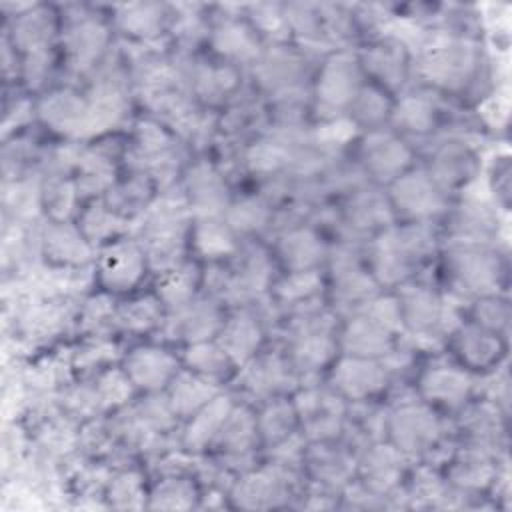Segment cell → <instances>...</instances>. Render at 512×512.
Returning a JSON list of instances; mask_svg holds the SVG:
<instances>
[{"mask_svg": "<svg viewBox=\"0 0 512 512\" xmlns=\"http://www.w3.org/2000/svg\"><path fill=\"white\" fill-rule=\"evenodd\" d=\"M432 248L434 234L422 222L384 230L374 242L372 252L376 280L386 284L406 280L410 272L432 252Z\"/></svg>", "mask_w": 512, "mask_h": 512, "instance_id": "cell-1", "label": "cell"}, {"mask_svg": "<svg viewBox=\"0 0 512 512\" xmlns=\"http://www.w3.org/2000/svg\"><path fill=\"white\" fill-rule=\"evenodd\" d=\"M480 56L476 44L466 36L440 34L424 46L422 70L430 82L458 90L476 78Z\"/></svg>", "mask_w": 512, "mask_h": 512, "instance_id": "cell-2", "label": "cell"}, {"mask_svg": "<svg viewBox=\"0 0 512 512\" xmlns=\"http://www.w3.org/2000/svg\"><path fill=\"white\" fill-rule=\"evenodd\" d=\"M448 268L462 290L478 296L496 294L506 276L500 254L488 244L454 242Z\"/></svg>", "mask_w": 512, "mask_h": 512, "instance_id": "cell-3", "label": "cell"}, {"mask_svg": "<svg viewBox=\"0 0 512 512\" xmlns=\"http://www.w3.org/2000/svg\"><path fill=\"white\" fill-rule=\"evenodd\" d=\"M386 428L392 444L404 454H422L432 450L440 440V420L422 402H400L388 416Z\"/></svg>", "mask_w": 512, "mask_h": 512, "instance_id": "cell-4", "label": "cell"}, {"mask_svg": "<svg viewBox=\"0 0 512 512\" xmlns=\"http://www.w3.org/2000/svg\"><path fill=\"white\" fill-rule=\"evenodd\" d=\"M304 434L312 442H330L344 430L346 406L340 394L324 388H304L294 400Z\"/></svg>", "mask_w": 512, "mask_h": 512, "instance_id": "cell-5", "label": "cell"}, {"mask_svg": "<svg viewBox=\"0 0 512 512\" xmlns=\"http://www.w3.org/2000/svg\"><path fill=\"white\" fill-rule=\"evenodd\" d=\"M360 78V62L352 54L338 52L330 56L318 78V108H322V112H328L332 118L334 114H338V110L346 106L350 108L352 100L362 88Z\"/></svg>", "mask_w": 512, "mask_h": 512, "instance_id": "cell-6", "label": "cell"}, {"mask_svg": "<svg viewBox=\"0 0 512 512\" xmlns=\"http://www.w3.org/2000/svg\"><path fill=\"white\" fill-rule=\"evenodd\" d=\"M402 326L418 338H436L446 330L450 306L428 286H404L398 294Z\"/></svg>", "mask_w": 512, "mask_h": 512, "instance_id": "cell-7", "label": "cell"}, {"mask_svg": "<svg viewBox=\"0 0 512 512\" xmlns=\"http://www.w3.org/2000/svg\"><path fill=\"white\" fill-rule=\"evenodd\" d=\"M294 470L270 464L256 472L244 474L232 486V500L242 508H272L286 502Z\"/></svg>", "mask_w": 512, "mask_h": 512, "instance_id": "cell-8", "label": "cell"}, {"mask_svg": "<svg viewBox=\"0 0 512 512\" xmlns=\"http://www.w3.org/2000/svg\"><path fill=\"white\" fill-rule=\"evenodd\" d=\"M392 204L408 218H428L444 210V190L436 180L424 172H404L392 180Z\"/></svg>", "mask_w": 512, "mask_h": 512, "instance_id": "cell-9", "label": "cell"}, {"mask_svg": "<svg viewBox=\"0 0 512 512\" xmlns=\"http://www.w3.org/2000/svg\"><path fill=\"white\" fill-rule=\"evenodd\" d=\"M38 112L46 124L70 136H86L100 132L96 112L90 100L80 98L72 90L52 92L42 100Z\"/></svg>", "mask_w": 512, "mask_h": 512, "instance_id": "cell-10", "label": "cell"}, {"mask_svg": "<svg viewBox=\"0 0 512 512\" xmlns=\"http://www.w3.org/2000/svg\"><path fill=\"white\" fill-rule=\"evenodd\" d=\"M388 380V370L376 358L344 356L332 372L334 390L350 400L362 402L378 394Z\"/></svg>", "mask_w": 512, "mask_h": 512, "instance_id": "cell-11", "label": "cell"}, {"mask_svg": "<svg viewBox=\"0 0 512 512\" xmlns=\"http://www.w3.org/2000/svg\"><path fill=\"white\" fill-rule=\"evenodd\" d=\"M220 326V310L214 300L192 298L190 302L172 308L170 316L164 322V334L172 340H184L188 344H194L218 334Z\"/></svg>", "mask_w": 512, "mask_h": 512, "instance_id": "cell-12", "label": "cell"}, {"mask_svg": "<svg viewBox=\"0 0 512 512\" xmlns=\"http://www.w3.org/2000/svg\"><path fill=\"white\" fill-rule=\"evenodd\" d=\"M146 256L140 242L116 240L98 258V276L108 290H128L144 274Z\"/></svg>", "mask_w": 512, "mask_h": 512, "instance_id": "cell-13", "label": "cell"}, {"mask_svg": "<svg viewBox=\"0 0 512 512\" xmlns=\"http://www.w3.org/2000/svg\"><path fill=\"white\" fill-rule=\"evenodd\" d=\"M124 372L130 382L146 392H156L178 374L176 358L158 346L134 348L124 360Z\"/></svg>", "mask_w": 512, "mask_h": 512, "instance_id": "cell-14", "label": "cell"}, {"mask_svg": "<svg viewBox=\"0 0 512 512\" xmlns=\"http://www.w3.org/2000/svg\"><path fill=\"white\" fill-rule=\"evenodd\" d=\"M360 156L366 164V172L378 180H396L410 162L408 146L388 132L368 134L362 142Z\"/></svg>", "mask_w": 512, "mask_h": 512, "instance_id": "cell-15", "label": "cell"}, {"mask_svg": "<svg viewBox=\"0 0 512 512\" xmlns=\"http://www.w3.org/2000/svg\"><path fill=\"white\" fill-rule=\"evenodd\" d=\"M244 388L254 396H274L296 384V368L290 358L280 354H264L246 362L242 372Z\"/></svg>", "mask_w": 512, "mask_h": 512, "instance_id": "cell-16", "label": "cell"}, {"mask_svg": "<svg viewBox=\"0 0 512 512\" xmlns=\"http://www.w3.org/2000/svg\"><path fill=\"white\" fill-rule=\"evenodd\" d=\"M394 330L386 324L370 316L368 312L360 310L346 326L342 334V348L348 356H362V358H380L388 356L394 348L392 340Z\"/></svg>", "mask_w": 512, "mask_h": 512, "instance_id": "cell-17", "label": "cell"}, {"mask_svg": "<svg viewBox=\"0 0 512 512\" xmlns=\"http://www.w3.org/2000/svg\"><path fill=\"white\" fill-rule=\"evenodd\" d=\"M404 452H400L394 444L372 442L366 446V452L360 460V474L364 478V486L388 496L402 478L404 470Z\"/></svg>", "mask_w": 512, "mask_h": 512, "instance_id": "cell-18", "label": "cell"}, {"mask_svg": "<svg viewBox=\"0 0 512 512\" xmlns=\"http://www.w3.org/2000/svg\"><path fill=\"white\" fill-rule=\"evenodd\" d=\"M454 348L460 360L474 370H494L504 356L502 336L478 324L460 326L454 334Z\"/></svg>", "mask_w": 512, "mask_h": 512, "instance_id": "cell-19", "label": "cell"}, {"mask_svg": "<svg viewBox=\"0 0 512 512\" xmlns=\"http://www.w3.org/2000/svg\"><path fill=\"white\" fill-rule=\"evenodd\" d=\"M476 156L470 146L460 140H446L436 146L430 160V176L444 188L462 186L474 178Z\"/></svg>", "mask_w": 512, "mask_h": 512, "instance_id": "cell-20", "label": "cell"}, {"mask_svg": "<svg viewBox=\"0 0 512 512\" xmlns=\"http://www.w3.org/2000/svg\"><path fill=\"white\" fill-rule=\"evenodd\" d=\"M186 196L188 208L198 218L218 216L228 208L226 186L222 176L210 164H196L186 176Z\"/></svg>", "mask_w": 512, "mask_h": 512, "instance_id": "cell-21", "label": "cell"}, {"mask_svg": "<svg viewBox=\"0 0 512 512\" xmlns=\"http://www.w3.org/2000/svg\"><path fill=\"white\" fill-rule=\"evenodd\" d=\"M256 76L260 84L274 90L276 96L292 94L298 88V78L304 72V58L288 48H274L260 54L256 60Z\"/></svg>", "mask_w": 512, "mask_h": 512, "instance_id": "cell-22", "label": "cell"}, {"mask_svg": "<svg viewBox=\"0 0 512 512\" xmlns=\"http://www.w3.org/2000/svg\"><path fill=\"white\" fill-rule=\"evenodd\" d=\"M216 342L236 366L246 364L262 344V324L250 312H238L230 320L222 322Z\"/></svg>", "mask_w": 512, "mask_h": 512, "instance_id": "cell-23", "label": "cell"}, {"mask_svg": "<svg viewBox=\"0 0 512 512\" xmlns=\"http://www.w3.org/2000/svg\"><path fill=\"white\" fill-rule=\"evenodd\" d=\"M334 300L344 306H362L374 298V280L358 264V258L346 250L332 258Z\"/></svg>", "mask_w": 512, "mask_h": 512, "instance_id": "cell-24", "label": "cell"}, {"mask_svg": "<svg viewBox=\"0 0 512 512\" xmlns=\"http://www.w3.org/2000/svg\"><path fill=\"white\" fill-rule=\"evenodd\" d=\"M420 388L422 396L430 402L448 408H460L470 398L474 384L464 370L454 366H434L422 376Z\"/></svg>", "mask_w": 512, "mask_h": 512, "instance_id": "cell-25", "label": "cell"}, {"mask_svg": "<svg viewBox=\"0 0 512 512\" xmlns=\"http://www.w3.org/2000/svg\"><path fill=\"white\" fill-rule=\"evenodd\" d=\"M232 408H234L232 398L228 394L218 392L210 402H206L202 408H198L192 414V418L182 434V444L192 452L202 450L208 444H212L214 438L218 436L222 424L226 422L228 414L232 412Z\"/></svg>", "mask_w": 512, "mask_h": 512, "instance_id": "cell-26", "label": "cell"}, {"mask_svg": "<svg viewBox=\"0 0 512 512\" xmlns=\"http://www.w3.org/2000/svg\"><path fill=\"white\" fill-rule=\"evenodd\" d=\"M256 436V416L246 406H234L212 444L218 446L226 460L238 462L250 456Z\"/></svg>", "mask_w": 512, "mask_h": 512, "instance_id": "cell-27", "label": "cell"}, {"mask_svg": "<svg viewBox=\"0 0 512 512\" xmlns=\"http://www.w3.org/2000/svg\"><path fill=\"white\" fill-rule=\"evenodd\" d=\"M108 34L106 28L92 20V18H80L76 20L68 34H66V50L70 66L78 72H84L98 62L100 54L104 52Z\"/></svg>", "mask_w": 512, "mask_h": 512, "instance_id": "cell-28", "label": "cell"}, {"mask_svg": "<svg viewBox=\"0 0 512 512\" xmlns=\"http://www.w3.org/2000/svg\"><path fill=\"white\" fill-rule=\"evenodd\" d=\"M218 394L216 380L192 370L178 372L168 384V404L176 416H192L198 408Z\"/></svg>", "mask_w": 512, "mask_h": 512, "instance_id": "cell-29", "label": "cell"}, {"mask_svg": "<svg viewBox=\"0 0 512 512\" xmlns=\"http://www.w3.org/2000/svg\"><path fill=\"white\" fill-rule=\"evenodd\" d=\"M498 234V216L480 200H468L452 218L454 242L488 244Z\"/></svg>", "mask_w": 512, "mask_h": 512, "instance_id": "cell-30", "label": "cell"}, {"mask_svg": "<svg viewBox=\"0 0 512 512\" xmlns=\"http://www.w3.org/2000/svg\"><path fill=\"white\" fill-rule=\"evenodd\" d=\"M496 478L498 468L494 466V454L470 444L458 452L450 468V480L460 490H480L490 486Z\"/></svg>", "mask_w": 512, "mask_h": 512, "instance_id": "cell-31", "label": "cell"}, {"mask_svg": "<svg viewBox=\"0 0 512 512\" xmlns=\"http://www.w3.org/2000/svg\"><path fill=\"white\" fill-rule=\"evenodd\" d=\"M44 248L46 254L60 264L80 266L90 260V242L80 232V228H74L64 220H54L46 228Z\"/></svg>", "mask_w": 512, "mask_h": 512, "instance_id": "cell-32", "label": "cell"}, {"mask_svg": "<svg viewBox=\"0 0 512 512\" xmlns=\"http://www.w3.org/2000/svg\"><path fill=\"white\" fill-rule=\"evenodd\" d=\"M306 458L314 478L324 488H336V486L348 484L356 468V462L346 448H332V446H326V442H318V446H314Z\"/></svg>", "mask_w": 512, "mask_h": 512, "instance_id": "cell-33", "label": "cell"}, {"mask_svg": "<svg viewBox=\"0 0 512 512\" xmlns=\"http://www.w3.org/2000/svg\"><path fill=\"white\" fill-rule=\"evenodd\" d=\"M406 46L398 40L382 42L372 46L364 56L360 66L374 74L388 88H398L406 80Z\"/></svg>", "mask_w": 512, "mask_h": 512, "instance_id": "cell-34", "label": "cell"}, {"mask_svg": "<svg viewBox=\"0 0 512 512\" xmlns=\"http://www.w3.org/2000/svg\"><path fill=\"white\" fill-rule=\"evenodd\" d=\"M284 264L292 272L314 270V266L324 258V246L320 238L310 228H290L282 234L278 244Z\"/></svg>", "mask_w": 512, "mask_h": 512, "instance_id": "cell-35", "label": "cell"}, {"mask_svg": "<svg viewBox=\"0 0 512 512\" xmlns=\"http://www.w3.org/2000/svg\"><path fill=\"white\" fill-rule=\"evenodd\" d=\"M212 46L218 54L238 62H256L260 56L256 32L236 20H224L214 28Z\"/></svg>", "mask_w": 512, "mask_h": 512, "instance_id": "cell-36", "label": "cell"}, {"mask_svg": "<svg viewBox=\"0 0 512 512\" xmlns=\"http://www.w3.org/2000/svg\"><path fill=\"white\" fill-rule=\"evenodd\" d=\"M290 340H292L290 362L296 368V372L298 370L310 372L324 366L334 356V350H336V342L326 330L298 332V334H292Z\"/></svg>", "mask_w": 512, "mask_h": 512, "instance_id": "cell-37", "label": "cell"}, {"mask_svg": "<svg viewBox=\"0 0 512 512\" xmlns=\"http://www.w3.org/2000/svg\"><path fill=\"white\" fill-rule=\"evenodd\" d=\"M184 78H190V92L206 102H220L226 94L236 88L238 74L230 66H190L184 72Z\"/></svg>", "mask_w": 512, "mask_h": 512, "instance_id": "cell-38", "label": "cell"}, {"mask_svg": "<svg viewBox=\"0 0 512 512\" xmlns=\"http://www.w3.org/2000/svg\"><path fill=\"white\" fill-rule=\"evenodd\" d=\"M196 250L206 258H222L236 250L234 230L218 216H200L192 230Z\"/></svg>", "mask_w": 512, "mask_h": 512, "instance_id": "cell-39", "label": "cell"}, {"mask_svg": "<svg viewBox=\"0 0 512 512\" xmlns=\"http://www.w3.org/2000/svg\"><path fill=\"white\" fill-rule=\"evenodd\" d=\"M152 188L154 180L146 174L136 172L128 182L106 192V206L122 218H126L128 214L144 212L150 206Z\"/></svg>", "mask_w": 512, "mask_h": 512, "instance_id": "cell-40", "label": "cell"}, {"mask_svg": "<svg viewBox=\"0 0 512 512\" xmlns=\"http://www.w3.org/2000/svg\"><path fill=\"white\" fill-rule=\"evenodd\" d=\"M198 278V268L194 264H178L166 272H160L156 284L160 302L170 306V310L190 302L194 298Z\"/></svg>", "mask_w": 512, "mask_h": 512, "instance_id": "cell-41", "label": "cell"}, {"mask_svg": "<svg viewBox=\"0 0 512 512\" xmlns=\"http://www.w3.org/2000/svg\"><path fill=\"white\" fill-rule=\"evenodd\" d=\"M184 362L192 372L202 374L212 380L228 376L230 370L236 366L232 362V358L222 350V346L218 342H210V340L190 344L186 348Z\"/></svg>", "mask_w": 512, "mask_h": 512, "instance_id": "cell-42", "label": "cell"}, {"mask_svg": "<svg viewBox=\"0 0 512 512\" xmlns=\"http://www.w3.org/2000/svg\"><path fill=\"white\" fill-rule=\"evenodd\" d=\"M298 412L294 402L272 400L256 418L258 434L266 444H274L296 432Z\"/></svg>", "mask_w": 512, "mask_h": 512, "instance_id": "cell-43", "label": "cell"}, {"mask_svg": "<svg viewBox=\"0 0 512 512\" xmlns=\"http://www.w3.org/2000/svg\"><path fill=\"white\" fill-rule=\"evenodd\" d=\"M164 8L158 4H130L118 14V24L126 34L152 40L164 26Z\"/></svg>", "mask_w": 512, "mask_h": 512, "instance_id": "cell-44", "label": "cell"}, {"mask_svg": "<svg viewBox=\"0 0 512 512\" xmlns=\"http://www.w3.org/2000/svg\"><path fill=\"white\" fill-rule=\"evenodd\" d=\"M436 106L432 98L426 94H410L400 100V104L392 110V120L396 126L408 132L424 134L434 126Z\"/></svg>", "mask_w": 512, "mask_h": 512, "instance_id": "cell-45", "label": "cell"}, {"mask_svg": "<svg viewBox=\"0 0 512 512\" xmlns=\"http://www.w3.org/2000/svg\"><path fill=\"white\" fill-rule=\"evenodd\" d=\"M196 498H198L196 486L192 484L190 478L180 476V474H170L154 486L148 506L150 508H166V510L192 508Z\"/></svg>", "mask_w": 512, "mask_h": 512, "instance_id": "cell-46", "label": "cell"}, {"mask_svg": "<svg viewBox=\"0 0 512 512\" xmlns=\"http://www.w3.org/2000/svg\"><path fill=\"white\" fill-rule=\"evenodd\" d=\"M78 228L88 242H102L122 232L126 228V218L110 210L106 202H98L82 212Z\"/></svg>", "mask_w": 512, "mask_h": 512, "instance_id": "cell-47", "label": "cell"}, {"mask_svg": "<svg viewBox=\"0 0 512 512\" xmlns=\"http://www.w3.org/2000/svg\"><path fill=\"white\" fill-rule=\"evenodd\" d=\"M160 304L162 302L158 296L156 298L146 296V298H136L132 302H126L114 314L116 324L130 332L150 330V328L162 324V306Z\"/></svg>", "mask_w": 512, "mask_h": 512, "instance_id": "cell-48", "label": "cell"}, {"mask_svg": "<svg viewBox=\"0 0 512 512\" xmlns=\"http://www.w3.org/2000/svg\"><path fill=\"white\" fill-rule=\"evenodd\" d=\"M224 220L234 232H254L266 226L270 210L260 198H242L234 204H228L224 210Z\"/></svg>", "mask_w": 512, "mask_h": 512, "instance_id": "cell-49", "label": "cell"}, {"mask_svg": "<svg viewBox=\"0 0 512 512\" xmlns=\"http://www.w3.org/2000/svg\"><path fill=\"white\" fill-rule=\"evenodd\" d=\"M50 16V14H48ZM46 12H32L24 14L16 22V42L26 48L28 52L44 50L50 36H52V20Z\"/></svg>", "mask_w": 512, "mask_h": 512, "instance_id": "cell-50", "label": "cell"}, {"mask_svg": "<svg viewBox=\"0 0 512 512\" xmlns=\"http://www.w3.org/2000/svg\"><path fill=\"white\" fill-rule=\"evenodd\" d=\"M474 324L496 332V334H506L508 330V322H510V306L504 298H500L498 294H488V296H480L478 302L474 304Z\"/></svg>", "mask_w": 512, "mask_h": 512, "instance_id": "cell-51", "label": "cell"}, {"mask_svg": "<svg viewBox=\"0 0 512 512\" xmlns=\"http://www.w3.org/2000/svg\"><path fill=\"white\" fill-rule=\"evenodd\" d=\"M320 286H322V278L318 276L316 270H300V272H292L288 278H284L276 286V296L288 304H302L310 300Z\"/></svg>", "mask_w": 512, "mask_h": 512, "instance_id": "cell-52", "label": "cell"}, {"mask_svg": "<svg viewBox=\"0 0 512 512\" xmlns=\"http://www.w3.org/2000/svg\"><path fill=\"white\" fill-rule=\"evenodd\" d=\"M350 112L362 124H378L392 110H390V102H388L386 94H382L378 88L362 86L350 104Z\"/></svg>", "mask_w": 512, "mask_h": 512, "instance_id": "cell-53", "label": "cell"}, {"mask_svg": "<svg viewBox=\"0 0 512 512\" xmlns=\"http://www.w3.org/2000/svg\"><path fill=\"white\" fill-rule=\"evenodd\" d=\"M386 220H388V208L380 196L372 192H362L354 198V204L350 206V216H348L350 226L354 224L358 230H364L374 224H382Z\"/></svg>", "mask_w": 512, "mask_h": 512, "instance_id": "cell-54", "label": "cell"}, {"mask_svg": "<svg viewBox=\"0 0 512 512\" xmlns=\"http://www.w3.org/2000/svg\"><path fill=\"white\" fill-rule=\"evenodd\" d=\"M130 378L126 372H106L98 378V384L94 386L98 406H114L122 404L130 396Z\"/></svg>", "mask_w": 512, "mask_h": 512, "instance_id": "cell-55", "label": "cell"}, {"mask_svg": "<svg viewBox=\"0 0 512 512\" xmlns=\"http://www.w3.org/2000/svg\"><path fill=\"white\" fill-rule=\"evenodd\" d=\"M76 184L70 180H54L46 192H44V202L50 208V214L54 220H64L74 206L76 198Z\"/></svg>", "mask_w": 512, "mask_h": 512, "instance_id": "cell-56", "label": "cell"}, {"mask_svg": "<svg viewBox=\"0 0 512 512\" xmlns=\"http://www.w3.org/2000/svg\"><path fill=\"white\" fill-rule=\"evenodd\" d=\"M140 496H142V484H140V476L134 472H124L110 482L108 498L110 502L114 500V506L118 508L138 506Z\"/></svg>", "mask_w": 512, "mask_h": 512, "instance_id": "cell-57", "label": "cell"}, {"mask_svg": "<svg viewBox=\"0 0 512 512\" xmlns=\"http://www.w3.org/2000/svg\"><path fill=\"white\" fill-rule=\"evenodd\" d=\"M116 312L112 310L110 306V300L104 298V296H98V298H92L84 310H82V324L84 328H96L100 326L106 318L114 316Z\"/></svg>", "mask_w": 512, "mask_h": 512, "instance_id": "cell-58", "label": "cell"}, {"mask_svg": "<svg viewBox=\"0 0 512 512\" xmlns=\"http://www.w3.org/2000/svg\"><path fill=\"white\" fill-rule=\"evenodd\" d=\"M494 192L500 196L502 206H508V196H510V164H508V158H500L496 162Z\"/></svg>", "mask_w": 512, "mask_h": 512, "instance_id": "cell-59", "label": "cell"}]
</instances>
